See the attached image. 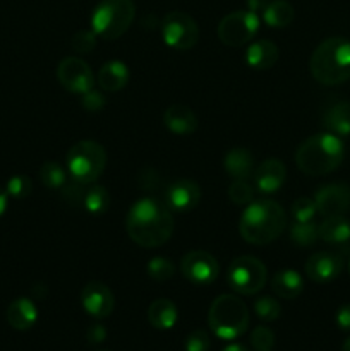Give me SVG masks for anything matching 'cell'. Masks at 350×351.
Returning a JSON list of instances; mask_svg holds the SVG:
<instances>
[{"label":"cell","instance_id":"cell-40","mask_svg":"<svg viewBox=\"0 0 350 351\" xmlns=\"http://www.w3.org/2000/svg\"><path fill=\"white\" fill-rule=\"evenodd\" d=\"M86 189H88V185L79 184V182H75V180H71V182H67V184H65L60 191H62V194H64V197L69 201V204L82 206V202H84Z\"/></svg>","mask_w":350,"mask_h":351},{"label":"cell","instance_id":"cell-17","mask_svg":"<svg viewBox=\"0 0 350 351\" xmlns=\"http://www.w3.org/2000/svg\"><path fill=\"white\" fill-rule=\"evenodd\" d=\"M287 182V167L278 158L261 161L254 170V184L261 194H275Z\"/></svg>","mask_w":350,"mask_h":351},{"label":"cell","instance_id":"cell-31","mask_svg":"<svg viewBox=\"0 0 350 351\" xmlns=\"http://www.w3.org/2000/svg\"><path fill=\"white\" fill-rule=\"evenodd\" d=\"M146 273L151 280L158 281V283H163L174 278L175 274V266L168 257L156 256L151 257L146 264Z\"/></svg>","mask_w":350,"mask_h":351},{"label":"cell","instance_id":"cell-39","mask_svg":"<svg viewBox=\"0 0 350 351\" xmlns=\"http://www.w3.org/2000/svg\"><path fill=\"white\" fill-rule=\"evenodd\" d=\"M105 91H98V89L93 88L91 91L81 95V105L86 112H100V110L105 108L106 105V96L103 95Z\"/></svg>","mask_w":350,"mask_h":351},{"label":"cell","instance_id":"cell-15","mask_svg":"<svg viewBox=\"0 0 350 351\" xmlns=\"http://www.w3.org/2000/svg\"><path fill=\"white\" fill-rule=\"evenodd\" d=\"M343 263L342 256L336 252H316L305 261V274L311 281L318 285H326L335 281L342 274Z\"/></svg>","mask_w":350,"mask_h":351},{"label":"cell","instance_id":"cell-5","mask_svg":"<svg viewBox=\"0 0 350 351\" xmlns=\"http://www.w3.org/2000/svg\"><path fill=\"white\" fill-rule=\"evenodd\" d=\"M208 326L216 338L233 341L249 328V308L237 295H220L208 311Z\"/></svg>","mask_w":350,"mask_h":351},{"label":"cell","instance_id":"cell-22","mask_svg":"<svg viewBox=\"0 0 350 351\" xmlns=\"http://www.w3.org/2000/svg\"><path fill=\"white\" fill-rule=\"evenodd\" d=\"M271 290L278 298L295 300L304 291V280L295 269H280L271 278Z\"/></svg>","mask_w":350,"mask_h":351},{"label":"cell","instance_id":"cell-10","mask_svg":"<svg viewBox=\"0 0 350 351\" xmlns=\"http://www.w3.org/2000/svg\"><path fill=\"white\" fill-rule=\"evenodd\" d=\"M161 38L175 50H191L199 40L198 23L182 10H172L161 21Z\"/></svg>","mask_w":350,"mask_h":351},{"label":"cell","instance_id":"cell-41","mask_svg":"<svg viewBox=\"0 0 350 351\" xmlns=\"http://www.w3.org/2000/svg\"><path fill=\"white\" fill-rule=\"evenodd\" d=\"M106 335H108V331H106L105 326L93 324L89 326L88 331H86V339H88V343H91V345H100V343L105 341Z\"/></svg>","mask_w":350,"mask_h":351},{"label":"cell","instance_id":"cell-20","mask_svg":"<svg viewBox=\"0 0 350 351\" xmlns=\"http://www.w3.org/2000/svg\"><path fill=\"white\" fill-rule=\"evenodd\" d=\"M223 168L233 180H247L254 175V156L246 147H233L223 158Z\"/></svg>","mask_w":350,"mask_h":351},{"label":"cell","instance_id":"cell-24","mask_svg":"<svg viewBox=\"0 0 350 351\" xmlns=\"http://www.w3.org/2000/svg\"><path fill=\"white\" fill-rule=\"evenodd\" d=\"M129 69H127V65L124 62L110 60L106 64H103V67L100 69L96 81H98L102 91L117 93L126 88V84L129 82Z\"/></svg>","mask_w":350,"mask_h":351},{"label":"cell","instance_id":"cell-14","mask_svg":"<svg viewBox=\"0 0 350 351\" xmlns=\"http://www.w3.org/2000/svg\"><path fill=\"white\" fill-rule=\"evenodd\" d=\"M81 305L89 317L102 321V319L110 317V314L113 312L115 297L105 283L91 281V283L84 285V288L81 290Z\"/></svg>","mask_w":350,"mask_h":351},{"label":"cell","instance_id":"cell-46","mask_svg":"<svg viewBox=\"0 0 350 351\" xmlns=\"http://www.w3.org/2000/svg\"><path fill=\"white\" fill-rule=\"evenodd\" d=\"M342 351H350V336H349V338H347V339H345V341H343Z\"/></svg>","mask_w":350,"mask_h":351},{"label":"cell","instance_id":"cell-48","mask_svg":"<svg viewBox=\"0 0 350 351\" xmlns=\"http://www.w3.org/2000/svg\"><path fill=\"white\" fill-rule=\"evenodd\" d=\"M98 351H106V350H98Z\"/></svg>","mask_w":350,"mask_h":351},{"label":"cell","instance_id":"cell-45","mask_svg":"<svg viewBox=\"0 0 350 351\" xmlns=\"http://www.w3.org/2000/svg\"><path fill=\"white\" fill-rule=\"evenodd\" d=\"M222 351H249L244 345H239V343H232V345L225 346Z\"/></svg>","mask_w":350,"mask_h":351},{"label":"cell","instance_id":"cell-37","mask_svg":"<svg viewBox=\"0 0 350 351\" xmlns=\"http://www.w3.org/2000/svg\"><path fill=\"white\" fill-rule=\"evenodd\" d=\"M250 345L256 351H271L275 346V332L268 326H257L250 332Z\"/></svg>","mask_w":350,"mask_h":351},{"label":"cell","instance_id":"cell-36","mask_svg":"<svg viewBox=\"0 0 350 351\" xmlns=\"http://www.w3.org/2000/svg\"><path fill=\"white\" fill-rule=\"evenodd\" d=\"M33 191V182L26 175H14L12 178L7 180L5 192L9 197L14 199H26Z\"/></svg>","mask_w":350,"mask_h":351},{"label":"cell","instance_id":"cell-6","mask_svg":"<svg viewBox=\"0 0 350 351\" xmlns=\"http://www.w3.org/2000/svg\"><path fill=\"white\" fill-rule=\"evenodd\" d=\"M65 168L72 180L79 184H95L106 168V151L96 141H79L69 149Z\"/></svg>","mask_w":350,"mask_h":351},{"label":"cell","instance_id":"cell-3","mask_svg":"<svg viewBox=\"0 0 350 351\" xmlns=\"http://www.w3.org/2000/svg\"><path fill=\"white\" fill-rule=\"evenodd\" d=\"M345 156L342 137L331 132H319L307 137L295 151V165L311 177H321L335 171Z\"/></svg>","mask_w":350,"mask_h":351},{"label":"cell","instance_id":"cell-27","mask_svg":"<svg viewBox=\"0 0 350 351\" xmlns=\"http://www.w3.org/2000/svg\"><path fill=\"white\" fill-rule=\"evenodd\" d=\"M261 16H263V21L270 27L281 29V27L290 26L295 17V10L287 0H270V3H268Z\"/></svg>","mask_w":350,"mask_h":351},{"label":"cell","instance_id":"cell-33","mask_svg":"<svg viewBox=\"0 0 350 351\" xmlns=\"http://www.w3.org/2000/svg\"><path fill=\"white\" fill-rule=\"evenodd\" d=\"M290 215H292V218H294L295 223L312 221V219H314V216L318 215L314 199H311V197L295 199L294 204H292V208H290Z\"/></svg>","mask_w":350,"mask_h":351},{"label":"cell","instance_id":"cell-42","mask_svg":"<svg viewBox=\"0 0 350 351\" xmlns=\"http://www.w3.org/2000/svg\"><path fill=\"white\" fill-rule=\"evenodd\" d=\"M335 321H336V326H338L342 331L350 332V304L342 305V307L336 311Z\"/></svg>","mask_w":350,"mask_h":351},{"label":"cell","instance_id":"cell-25","mask_svg":"<svg viewBox=\"0 0 350 351\" xmlns=\"http://www.w3.org/2000/svg\"><path fill=\"white\" fill-rule=\"evenodd\" d=\"M177 305L168 298H156L148 307V322L158 331H168L177 324Z\"/></svg>","mask_w":350,"mask_h":351},{"label":"cell","instance_id":"cell-47","mask_svg":"<svg viewBox=\"0 0 350 351\" xmlns=\"http://www.w3.org/2000/svg\"><path fill=\"white\" fill-rule=\"evenodd\" d=\"M347 271H349V274H350V261H349V264H347Z\"/></svg>","mask_w":350,"mask_h":351},{"label":"cell","instance_id":"cell-9","mask_svg":"<svg viewBox=\"0 0 350 351\" xmlns=\"http://www.w3.org/2000/svg\"><path fill=\"white\" fill-rule=\"evenodd\" d=\"M259 16L250 10H235L230 12L220 21L216 27L220 41L226 47L239 48L254 40L259 31Z\"/></svg>","mask_w":350,"mask_h":351},{"label":"cell","instance_id":"cell-43","mask_svg":"<svg viewBox=\"0 0 350 351\" xmlns=\"http://www.w3.org/2000/svg\"><path fill=\"white\" fill-rule=\"evenodd\" d=\"M246 2H247V10H250V12L259 16V14H263V10L266 9L270 0H246Z\"/></svg>","mask_w":350,"mask_h":351},{"label":"cell","instance_id":"cell-8","mask_svg":"<svg viewBox=\"0 0 350 351\" xmlns=\"http://www.w3.org/2000/svg\"><path fill=\"white\" fill-rule=\"evenodd\" d=\"M230 288L239 295H256L268 281V269L257 257L240 256L230 263L226 273Z\"/></svg>","mask_w":350,"mask_h":351},{"label":"cell","instance_id":"cell-38","mask_svg":"<svg viewBox=\"0 0 350 351\" xmlns=\"http://www.w3.org/2000/svg\"><path fill=\"white\" fill-rule=\"evenodd\" d=\"M209 346H211V339H209L208 332L202 331V329L192 331L184 341L185 351H209Z\"/></svg>","mask_w":350,"mask_h":351},{"label":"cell","instance_id":"cell-23","mask_svg":"<svg viewBox=\"0 0 350 351\" xmlns=\"http://www.w3.org/2000/svg\"><path fill=\"white\" fill-rule=\"evenodd\" d=\"M319 240L331 247H347L350 243V221L345 216L325 218L319 225Z\"/></svg>","mask_w":350,"mask_h":351},{"label":"cell","instance_id":"cell-12","mask_svg":"<svg viewBox=\"0 0 350 351\" xmlns=\"http://www.w3.org/2000/svg\"><path fill=\"white\" fill-rule=\"evenodd\" d=\"M180 273L196 287H208L218 278V261L206 250H192L180 261Z\"/></svg>","mask_w":350,"mask_h":351},{"label":"cell","instance_id":"cell-35","mask_svg":"<svg viewBox=\"0 0 350 351\" xmlns=\"http://www.w3.org/2000/svg\"><path fill=\"white\" fill-rule=\"evenodd\" d=\"M96 41H98V36H96L95 31L82 29V31H78V33L72 36L71 47L75 53L88 55L96 48Z\"/></svg>","mask_w":350,"mask_h":351},{"label":"cell","instance_id":"cell-1","mask_svg":"<svg viewBox=\"0 0 350 351\" xmlns=\"http://www.w3.org/2000/svg\"><path fill=\"white\" fill-rule=\"evenodd\" d=\"M175 219L165 202L143 197L130 206L126 216L129 239L143 249H158L170 240Z\"/></svg>","mask_w":350,"mask_h":351},{"label":"cell","instance_id":"cell-44","mask_svg":"<svg viewBox=\"0 0 350 351\" xmlns=\"http://www.w3.org/2000/svg\"><path fill=\"white\" fill-rule=\"evenodd\" d=\"M7 206H9V195L3 189H0V216L7 211Z\"/></svg>","mask_w":350,"mask_h":351},{"label":"cell","instance_id":"cell-32","mask_svg":"<svg viewBox=\"0 0 350 351\" xmlns=\"http://www.w3.org/2000/svg\"><path fill=\"white\" fill-rule=\"evenodd\" d=\"M254 314L261 319L263 322H273L280 317L281 305L277 298L270 297V295H263L254 302Z\"/></svg>","mask_w":350,"mask_h":351},{"label":"cell","instance_id":"cell-13","mask_svg":"<svg viewBox=\"0 0 350 351\" xmlns=\"http://www.w3.org/2000/svg\"><path fill=\"white\" fill-rule=\"evenodd\" d=\"M316 209L323 218L343 216L350 209V187L345 184L321 185L314 194Z\"/></svg>","mask_w":350,"mask_h":351},{"label":"cell","instance_id":"cell-7","mask_svg":"<svg viewBox=\"0 0 350 351\" xmlns=\"http://www.w3.org/2000/svg\"><path fill=\"white\" fill-rule=\"evenodd\" d=\"M136 17L132 0H102L91 14V29L102 40H117L129 29Z\"/></svg>","mask_w":350,"mask_h":351},{"label":"cell","instance_id":"cell-19","mask_svg":"<svg viewBox=\"0 0 350 351\" xmlns=\"http://www.w3.org/2000/svg\"><path fill=\"white\" fill-rule=\"evenodd\" d=\"M38 321V308L31 298L19 297L7 307V322L16 331H27Z\"/></svg>","mask_w":350,"mask_h":351},{"label":"cell","instance_id":"cell-16","mask_svg":"<svg viewBox=\"0 0 350 351\" xmlns=\"http://www.w3.org/2000/svg\"><path fill=\"white\" fill-rule=\"evenodd\" d=\"M201 187L194 180L180 178L165 189V206L175 213H189L201 201Z\"/></svg>","mask_w":350,"mask_h":351},{"label":"cell","instance_id":"cell-26","mask_svg":"<svg viewBox=\"0 0 350 351\" xmlns=\"http://www.w3.org/2000/svg\"><path fill=\"white\" fill-rule=\"evenodd\" d=\"M323 127L326 132H331L338 137L350 136V103L338 101L329 106L323 115Z\"/></svg>","mask_w":350,"mask_h":351},{"label":"cell","instance_id":"cell-11","mask_svg":"<svg viewBox=\"0 0 350 351\" xmlns=\"http://www.w3.org/2000/svg\"><path fill=\"white\" fill-rule=\"evenodd\" d=\"M57 79L62 88L74 95H84L95 88V74L91 67L79 57H65L57 67Z\"/></svg>","mask_w":350,"mask_h":351},{"label":"cell","instance_id":"cell-4","mask_svg":"<svg viewBox=\"0 0 350 351\" xmlns=\"http://www.w3.org/2000/svg\"><path fill=\"white\" fill-rule=\"evenodd\" d=\"M311 74L319 84L338 86L350 79V40L331 36L323 41L309 60Z\"/></svg>","mask_w":350,"mask_h":351},{"label":"cell","instance_id":"cell-34","mask_svg":"<svg viewBox=\"0 0 350 351\" xmlns=\"http://www.w3.org/2000/svg\"><path fill=\"white\" fill-rule=\"evenodd\" d=\"M229 199L235 206H247L254 201V187L247 180H233L229 187Z\"/></svg>","mask_w":350,"mask_h":351},{"label":"cell","instance_id":"cell-21","mask_svg":"<svg viewBox=\"0 0 350 351\" xmlns=\"http://www.w3.org/2000/svg\"><path fill=\"white\" fill-rule=\"evenodd\" d=\"M280 51L278 47L270 40H257L249 45L246 50V62L250 69L256 71H268L278 62Z\"/></svg>","mask_w":350,"mask_h":351},{"label":"cell","instance_id":"cell-2","mask_svg":"<svg viewBox=\"0 0 350 351\" xmlns=\"http://www.w3.org/2000/svg\"><path fill=\"white\" fill-rule=\"evenodd\" d=\"M287 228V215L278 202L253 201L246 206L239 221V233L250 245H268Z\"/></svg>","mask_w":350,"mask_h":351},{"label":"cell","instance_id":"cell-29","mask_svg":"<svg viewBox=\"0 0 350 351\" xmlns=\"http://www.w3.org/2000/svg\"><path fill=\"white\" fill-rule=\"evenodd\" d=\"M67 168H64L57 161H45L40 167L41 184L51 191H60L67 184Z\"/></svg>","mask_w":350,"mask_h":351},{"label":"cell","instance_id":"cell-30","mask_svg":"<svg viewBox=\"0 0 350 351\" xmlns=\"http://www.w3.org/2000/svg\"><path fill=\"white\" fill-rule=\"evenodd\" d=\"M290 240L297 247H312L319 240V225L314 221L294 223L290 228Z\"/></svg>","mask_w":350,"mask_h":351},{"label":"cell","instance_id":"cell-28","mask_svg":"<svg viewBox=\"0 0 350 351\" xmlns=\"http://www.w3.org/2000/svg\"><path fill=\"white\" fill-rule=\"evenodd\" d=\"M82 208L93 216L105 215L110 208V192L103 185L89 184V187L86 189Z\"/></svg>","mask_w":350,"mask_h":351},{"label":"cell","instance_id":"cell-18","mask_svg":"<svg viewBox=\"0 0 350 351\" xmlns=\"http://www.w3.org/2000/svg\"><path fill=\"white\" fill-rule=\"evenodd\" d=\"M163 123L175 136H191L198 130V117L189 106L170 105L163 112Z\"/></svg>","mask_w":350,"mask_h":351}]
</instances>
